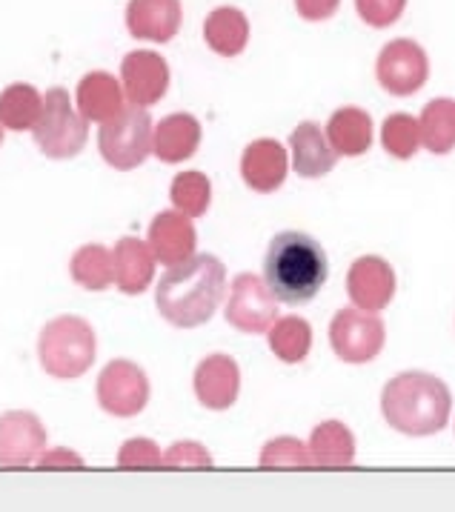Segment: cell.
<instances>
[{
	"label": "cell",
	"mask_w": 455,
	"mask_h": 512,
	"mask_svg": "<svg viewBox=\"0 0 455 512\" xmlns=\"http://www.w3.org/2000/svg\"><path fill=\"white\" fill-rule=\"evenodd\" d=\"M227 267L215 255H192L169 267L155 287V307L169 327H204L227 298Z\"/></svg>",
	"instance_id": "cell-1"
},
{
	"label": "cell",
	"mask_w": 455,
	"mask_h": 512,
	"mask_svg": "<svg viewBox=\"0 0 455 512\" xmlns=\"http://www.w3.org/2000/svg\"><path fill=\"white\" fill-rule=\"evenodd\" d=\"M453 412L450 387L421 369L398 372L381 392V415L395 432L407 438H430L447 427Z\"/></svg>",
	"instance_id": "cell-2"
},
{
	"label": "cell",
	"mask_w": 455,
	"mask_h": 512,
	"mask_svg": "<svg viewBox=\"0 0 455 512\" xmlns=\"http://www.w3.org/2000/svg\"><path fill=\"white\" fill-rule=\"evenodd\" d=\"M327 275H330L327 252L307 232L287 229L269 241L264 255V281L281 304L287 307L310 304L327 284Z\"/></svg>",
	"instance_id": "cell-3"
},
{
	"label": "cell",
	"mask_w": 455,
	"mask_h": 512,
	"mask_svg": "<svg viewBox=\"0 0 455 512\" xmlns=\"http://www.w3.org/2000/svg\"><path fill=\"white\" fill-rule=\"evenodd\" d=\"M98 358L95 327L81 315H58L38 335V361L46 375L75 381L86 375Z\"/></svg>",
	"instance_id": "cell-4"
},
{
	"label": "cell",
	"mask_w": 455,
	"mask_h": 512,
	"mask_svg": "<svg viewBox=\"0 0 455 512\" xmlns=\"http://www.w3.org/2000/svg\"><path fill=\"white\" fill-rule=\"evenodd\" d=\"M32 138L49 161H69L83 152L89 141V121L63 86H52L43 95V115L32 129Z\"/></svg>",
	"instance_id": "cell-5"
},
{
	"label": "cell",
	"mask_w": 455,
	"mask_h": 512,
	"mask_svg": "<svg viewBox=\"0 0 455 512\" xmlns=\"http://www.w3.org/2000/svg\"><path fill=\"white\" fill-rule=\"evenodd\" d=\"M155 123L144 106H126L112 121L98 126V152L118 172H132L152 155Z\"/></svg>",
	"instance_id": "cell-6"
},
{
	"label": "cell",
	"mask_w": 455,
	"mask_h": 512,
	"mask_svg": "<svg viewBox=\"0 0 455 512\" xmlns=\"http://www.w3.org/2000/svg\"><path fill=\"white\" fill-rule=\"evenodd\" d=\"M327 335H330L332 352L352 367L375 361L387 344V327L381 315L358 307L338 309L332 315Z\"/></svg>",
	"instance_id": "cell-7"
},
{
	"label": "cell",
	"mask_w": 455,
	"mask_h": 512,
	"mask_svg": "<svg viewBox=\"0 0 455 512\" xmlns=\"http://www.w3.org/2000/svg\"><path fill=\"white\" fill-rule=\"evenodd\" d=\"M98 407L112 418H135L152 398L149 375L129 358H112L95 381Z\"/></svg>",
	"instance_id": "cell-8"
},
{
	"label": "cell",
	"mask_w": 455,
	"mask_h": 512,
	"mask_svg": "<svg viewBox=\"0 0 455 512\" xmlns=\"http://www.w3.org/2000/svg\"><path fill=\"white\" fill-rule=\"evenodd\" d=\"M375 81L393 98H410L430 81V58L413 38H395L384 43L375 58Z\"/></svg>",
	"instance_id": "cell-9"
},
{
	"label": "cell",
	"mask_w": 455,
	"mask_h": 512,
	"mask_svg": "<svg viewBox=\"0 0 455 512\" xmlns=\"http://www.w3.org/2000/svg\"><path fill=\"white\" fill-rule=\"evenodd\" d=\"M281 301L272 295L267 281L255 272H241L229 284L227 292V324L244 335H264L278 321Z\"/></svg>",
	"instance_id": "cell-10"
},
{
	"label": "cell",
	"mask_w": 455,
	"mask_h": 512,
	"mask_svg": "<svg viewBox=\"0 0 455 512\" xmlns=\"http://www.w3.org/2000/svg\"><path fill=\"white\" fill-rule=\"evenodd\" d=\"M46 450V427L29 410H9L0 415V467L26 470Z\"/></svg>",
	"instance_id": "cell-11"
},
{
	"label": "cell",
	"mask_w": 455,
	"mask_h": 512,
	"mask_svg": "<svg viewBox=\"0 0 455 512\" xmlns=\"http://www.w3.org/2000/svg\"><path fill=\"white\" fill-rule=\"evenodd\" d=\"M121 83H124L126 103L149 109L164 101L169 89V63L161 52L135 49L121 61Z\"/></svg>",
	"instance_id": "cell-12"
},
{
	"label": "cell",
	"mask_w": 455,
	"mask_h": 512,
	"mask_svg": "<svg viewBox=\"0 0 455 512\" xmlns=\"http://www.w3.org/2000/svg\"><path fill=\"white\" fill-rule=\"evenodd\" d=\"M192 390L198 404L209 412H227L241 395V367L232 355L212 352L192 375Z\"/></svg>",
	"instance_id": "cell-13"
},
{
	"label": "cell",
	"mask_w": 455,
	"mask_h": 512,
	"mask_svg": "<svg viewBox=\"0 0 455 512\" xmlns=\"http://www.w3.org/2000/svg\"><path fill=\"white\" fill-rule=\"evenodd\" d=\"M347 295L352 307L381 312L395 298V269L381 255H361L347 269Z\"/></svg>",
	"instance_id": "cell-14"
},
{
	"label": "cell",
	"mask_w": 455,
	"mask_h": 512,
	"mask_svg": "<svg viewBox=\"0 0 455 512\" xmlns=\"http://www.w3.org/2000/svg\"><path fill=\"white\" fill-rule=\"evenodd\" d=\"M146 244L161 267H178L192 255H198L195 252L198 232H195V224L189 215L178 212V209H164L152 218V224L146 229Z\"/></svg>",
	"instance_id": "cell-15"
},
{
	"label": "cell",
	"mask_w": 455,
	"mask_h": 512,
	"mask_svg": "<svg viewBox=\"0 0 455 512\" xmlns=\"http://www.w3.org/2000/svg\"><path fill=\"white\" fill-rule=\"evenodd\" d=\"M124 23L135 41L169 43L181 32L184 6L181 0H129Z\"/></svg>",
	"instance_id": "cell-16"
},
{
	"label": "cell",
	"mask_w": 455,
	"mask_h": 512,
	"mask_svg": "<svg viewBox=\"0 0 455 512\" xmlns=\"http://www.w3.org/2000/svg\"><path fill=\"white\" fill-rule=\"evenodd\" d=\"M290 166L287 146L278 144L275 138H258L241 152V178L252 192L261 195H272L287 184Z\"/></svg>",
	"instance_id": "cell-17"
},
{
	"label": "cell",
	"mask_w": 455,
	"mask_h": 512,
	"mask_svg": "<svg viewBox=\"0 0 455 512\" xmlns=\"http://www.w3.org/2000/svg\"><path fill=\"white\" fill-rule=\"evenodd\" d=\"M75 106L89 123L101 126V123L112 121L118 112H124L129 106L124 95V83L104 69L86 72L75 86Z\"/></svg>",
	"instance_id": "cell-18"
},
{
	"label": "cell",
	"mask_w": 455,
	"mask_h": 512,
	"mask_svg": "<svg viewBox=\"0 0 455 512\" xmlns=\"http://www.w3.org/2000/svg\"><path fill=\"white\" fill-rule=\"evenodd\" d=\"M112 261H115V287L121 295H144L149 284L155 281L158 261L144 238L126 235L112 246Z\"/></svg>",
	"instance_id": "cell-19"
},
{
	"label": "cell",
	"mask_w": 455,
	"mask_h": 512,
	"mask_svg": "<svg viewBox=\"0 0 455 512\" xmlns=\"http://www.w3.org/2000/svg\"><path fill=\"white\" fill-rule=\"evenodd\" d=\"M290 164L301 178H324L335 169L338 155L327 141V132L315 121L298 123L290 135Z\"/></svg>",
	"instance_id": "cell-20"
},
{
	"label": "cell",
	"mask_w": 455,
	"mask_h": 512,
	"mask_svg": "<svg viewBox=\"0 0 455 512\" xmlns=\"http://www.w3.org/2000/svg\"><path fill=\"white\" fill-rule=\"evenodd\" d=\"M201 123L189 112H172L164 121L155 123L152 155L161 164H184L201 149Z\"/></svg>",
	"instance_id": "cell-21"
},
{
	"label": "cell",
	"mask_w": 455,
	"mask_h": 512,
	"mask_svg": "<svg viewBox=\"0 0 455 512\" xmlns=\"http://www.w3.org/2000/svg\"><path fill=\"white\" fill-rule=\"evenodd\" d=\"M324 132H327V141H330L338 158H361V155L370 152V146L375 141L373 118L361 106L335 109L327 126H324Z\"/></svg>",
	"instance_id": "cell-22"
},
{
	"label": "cell",
	"mask_w": 455,
	"mask_h": 512,
	"mask_svg": "<svg viewBox=\"0 0 455 512\" xmlns=\"http://www.w3.org/2000/svg\"><path fill=\"white\" fill-rule=\"evenodd\" d=\"M307 447H310L312 467L344 470L355 464V435L344 421H321L310 432Z\"/></svg>",
	"instance_id": "cell-23"
},
{
	"label": "cell",
	"mask_w": 455,
	"mask_h": 512,
	"mask_svg": "<svg viewBox=\"0 0 455 512\" xmlns=\"http://www.w3.org/2000/svg\"><path fill=\"white\" fill-rule=\"evenodd\" d=\"M204 41L221 58H238L249 43V18L235 6H218L204 21Z\"/></svg>",
	"instance_id": "cell-24"
},
{
	"label": "cell",
	"mask_w": 455,
	"mask_h": 512,
	"mask_svg": "<svg viewBox=\"0 0 455 512\" xmlns=\"http://www.w3.org/2000/svg\"><path fill=\"white\" fill-rule=\"evenodd\" d=\"M43 115V95L32 83H9L0 92V123L9 132H32Z\"/></svg>",
	"instance_id": "cell-25"
},
{
	"label": "cell",
	"mask_w": 455,
	"mask_h": 512,
	"mask_svg": "<svg viewBox=\"0 0 455 512\" xmlns=\"http://www.w3.org/2000/svg\"><path fill=\"white\" fill-rule=\"evenodd\" d=\"M69 275L86 292H104V289H109L115 284L112 249H106L104 244L78 246L72 261H69Z\"/></svg>",
	"instance_id": "cell-26"
},
{
	"label": "cell",
	"mask_w": 455,
	"mask_h": 512,
	"mask_svg": "<svg viewBox=\"0 0 455 512\" xmlns=\"http://www.w3.org/2000/svg\"><path fill=\"white\" fill-rule=\"evenodd\" d=\"M421 146L430 155H450L455 149V98H435L430 101L421 115Z\"/></svg>",
	"instance_id": "cell-27"
},
{
	"label": "cell",
	"mask_w": 455,
	"mask_h": 512,
	"mask_svg": "<svg viewBox=\"0 0 455 512\" xmlns=\"http://www.w3.org/2000/svg\"><path fill=\"white\" fill-rule=\"evenodd\" d=\"M269 349L278 361L284 364H304L312 349V327L301 315H287L269 327L267 332Z\"/></svg>",
	"instance_id": "cell-28"
},
{
	"label": "cell",
	"mask_w": 455,
	"mask_h": 512,
	"mask_svg": "<svg viewBox=\"0 0 455 512\" xmlns=\"http://www.w3.org/2000/svg\"><path fill=\"white\" fill-rule=\"evenodd\" d=\"M169 201H172V209L184 212L195 221V218L207 215L209 204H212V184L198 169L178 172L172 178V186H169Z\"/></svg>",
	"instance_id": "cell-29"
},
{
	"label": "cell",
	"mask_w": 455,
	"mask_h": 512,
	"mask_svg": "<svg viewBox=\"0 0 455 512\" xmlns=\"http://www.w3.org/2000/svg\"><path fill=\"white\" fill-rule=\"evenodd\" d=\"M381 146L395 161H410L421 149V126L410 112H393L381 123Z\"/></svg>",
	"instance_id": "cell-30"
},
{
	"label": "cell",
	"mask_w": 455,
	"mask_h": 512,
	"mask_svg": "<svg viewBox=\"0 0 455 512\" xmlns=\"http://www.w3.org/2000/svg\"><path fill=\"white\" fill-rule=\"evenodd\" d=\"M261 470H310L312 455L310 447L292 435H281L264 444L261 458H258Z\"/></svg>",
	"instance_id": "cell-31"
},
{
	"label": "cell",
	"mask_w": 455,
	"mask_h": 512,
	"mask_svg": "<svg viewBox=\"0 0 455 512\" xmlns=\"http://www.w3.org/2000/svg\"><path fill=\"white\" fill-rule=\"evenodd\" d=\"M118 467L121 470H161L164 450L152 438H129L118 447Z\"/></svg>",
	"instance_id": "cell-32"
},
{
	"label": "cell",
	"mask_w": 455,
	"mask_h": 512,
	"mask_svg": "<svg viewBox=\"0 0 455 512\" xmlns=\"http://www.w3.org/2000/svg\"><path fill=\"white\" fill-rule=\"evenodd\" d=\"M166 470H212V452L198 441H175L164 450Z\"/></svg>",
	"instance_id": "cell-33"
},
{
	"label": "cell",
	"mask_w": 455,
	"mask_h": 512,
	"mask_svg": "<svg viewBox=\"0 0 455 512\" xmlns=\"http://www.w3.org/2000/svg\"><path fill=\"white\" fill-rule=\"evenodd\" d=\"M404 9H407V0H355L358 18L373 29H387L398 23Z\"/></svg>",
	"instance_id": "cell-34"
},
{
	"label": "cell",
	"mask_w": 455,
	"mask_h": 512,
	"mask_svg": "<svg viewBox=\"0 0 455 512\" xmlns=\"http://www.w3.org/2000/svg\"><path fill=\"white\" fill-rule=\"evenodd\" d=\"M38 470L46 472H75L86 470V461L78 450H69V447H52V450H43L41 458L35 461Z\"/></svg>",
	"instance_id": "cell-35"
},
{
	"label": "cell",
	"mask_w": 455,
	"mask_h": 512,
	"mask_svg": "<svg viewBox=\"0 0 455 512\" xmlns=\"http://www.w3.org/2000/svg\"><path fill=\"white\" fill-rule=\"evenodd\" d=\"M338 9H341V0H295V12L307 23L330 21Z\"/></svg>",
	"instance_id": "cell-36"
},
{
	"label": "cell",
	"mask_w": 455,
	"mask_h": 512,
	"mask_svg": "<svg viewBox=\"0 0 455 512\" xmlns=\"http://www.w3.org/2000/svg\"><path fill=\"white\" fill-rule=\"evenodd\" d=\"M0 144H3V123H0Z\"/></svg>",
	"instance_id": "cell-37"
}]
</instances>
